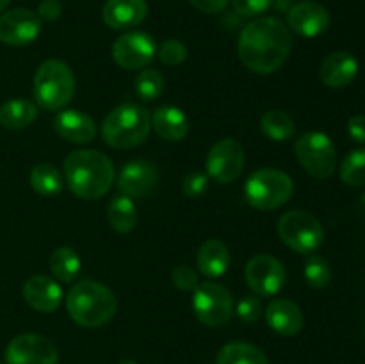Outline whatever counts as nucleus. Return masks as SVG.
I'll return each mask as SVG.
<instances>
[{"instance_id": "41", "label": "nucleus", "mask_w": 365, "mask_h": 364, "mask_svg": "<svg viewBox=\"0 0 365 364\" xmlns=\"http://www.w3.org/2000/svg\"><path fill=\"white\" fill-rule=\"evenodd\" d=\"M9 2H11V0H0V13H2V11L6 9L7 6H9Z\"/></svg>"}, {"instance_id": "19", "label": "nucleus", "mask_w": 365, "mask_h": 364, "mask_svg": "<svg viewBox=\"0 0 365 364\" xmlns=\"http://www.w3.org/2000/svg\"><path fill=\"white\" fill-rule=\"evenodd\" d=\"M103 21L110 29L125 31L141 24L148 14L146 0H107L103 6Z\"/></svg>"}, {"instance_id": "32", "label": "nucleus", "mask_w": 365, "mask_h": 364, "mask_svg": "<svg viewBox=\"0 0 365 364\" xmlns=\"http://www.w3.org/2000/svg\"><path fill=\"white\" fill-rule=\"evenodd\" d=\"M305 278L312 288H327L331 280V268L328 261L321 256H310L305 263Z\"/></svg>"}, {"instance_id": "9", "label": "nucleus", "mask_w": 365, "mask_h": 364, "mask_svg": "<svg viewBox=\"0 0 365 364\" xmlns=\"http://www.w3.org/2000/svg\"><path fill=\"white\" fill-rule=\"evenodd\" d=\"M294 150L302 166L312 177L328 178L334 175L335 168H337V152L327 134L317 131L305 132L296 141Z\"/></svg>"}, {"instance_id": "5", "label": "nucleus", "mask_w": 365, "mask_h": 364, "mask_svg": "<svg viewBox=\"0 0 365 364\" xmlns=\"http://www.w3.org/2000/svg\"><path fill=\"white\" fill-rule=\"evenodd\" d=\"M75 75L61 59H46L34 75L36 102L46 111H59L73 98Z\"/></svg>"}, {"instance_id": "22", "label": "nucleus", "mask_w": 365, "mask_h": 364, "mask_svg": "<svg viewBox=\"0 0 365 364\" xmlns=\"http://www.w3.org/2000/svg\"><path fill=\"white\" fill-rule=\"evenodd\" d=\"M152 127L166 141H182L189 132V120L178 107L163 106L153 111Z\"/></svg>"}, {"instance_id": "14", "label": "nucleus", "mask_w": 365, "mask_h": 364, "mask_svg": "<svg viewBox=\"0 0 365 364\" xmlns=\"http://www.w3.org/2000/svg\"><path fill=\"white\" fill-rule=\"evenodd\" d=\"M41 32V20L31 9H11L0 16V41L11 46H24Z\"/></svg>"}, {"instance_id": "34", "label": "nucleus", "mask_w": 365, "mask_h": 364, "mask_svg": "<svg viewBox=\"0 0 365 364\" xmlns=\"http://www.w3.org/2000/svg\"><path fill=\"white\" fill-rule=\"evenodd\" d=\"M159 57L164 64H170V66H178L185 61L187 57V49H185L184 43H180L178 39H168L160 45L159 49Z\"/></svg>"}, {"instance_id": "29", "label": "nucleus", "mask_w": 365, "mask_h": 364, "mask_svg": "<svg viewBox=\"0 0 365 364\" xmlns=\"http://www.w3.org/2000/svg\"><path fill=\"white\" fill-rule=\"evenodd\" d=\"M260 128L273 141H287L296 134V123L284 111H267L260 118Z\"/></svg>"}, {"instance_id": "27", "label": "nucleus", "mask_w": 365, "mask_h": 364, "mask_svg": "<svg viewBox=\"0 0 365 364\" xmlns=\"http://www.w3.org/2000/svg\"><path fill=\"white\" fill-rule=\"evenodd\" d=\"M31 186L38 195L56 196L63 191L64 178L53 164L39 163L31 171Z\"/></svg>"}, {"instance_id": "39", "label": "nucleus", "mask_w": 365, "mask_h": 364, "mask_svg": "<svg viewBox=\"0 0 365 364\" xmlns=\"http://www.w3.org/2000/svg\"><path fill=\"white\" fill-rule=\"evenodd\" d=\"M348 134L351 136L353 141L356 143H365V116L359 114V116H353L348 121Z\"/></svg>"}, {"instance_id": "38", "label": "nucleus", "mask_w": 365, "mask_h": 364, "mask_svg": "<svg viewBox=\"0 0 365 364\" xmlns=\"http://www.w3.org/2000/svg\"><path fill=\"white\" fill-rule=\"evenodd\" d=\"M63 13V4L61 0H41L38 7L39 20L45 21H56Z\"/></svg>"}, {"instance_id": "17", "label": "nucleus", "mask_w": 365, "mask_h": 364, "mask_svg": "<svg viewBox=\"0 0 365 364\" xmlns=\"http://www.w3.org/2000/svg\"><path fill=\"white\" fill-rule=\"evenodd\" d=\"M24 298L39 313H53L63 302V289L53 278L34 275L24 284Z\"/></svg>"}, {"instance_id": "1", "label": "nucleus", "mask_w": 365, "mask_h": 364, "mask_svg": "<svg viewBox=\"0 0 365 364\" xmlns=\"http://www.w3.org/2000/svg\"><path fill=\"white\" fill-rule=\"evenodd\" d=\"M292 49V34L287 25L273 16L255 18L239 36V57L255 74H273L284 66Z\"/></svg>"}, {"instance_id": "20", "label": "nucleus", "mask_w": 365, "mask_h": 364, "mask_svg": "<svg viewBox=\"0 0 365 364\" xmlns=\"http://www.w3.org/2000/svg\"><path fill=\"white\" fill-rule=\"evenodd\" d=\"M356 74H359V61L344 50L330 54L323 61L319 70L321 81L328 88H346L355 81Z\"/></svg>"}, {"instance_id": "36", "label": "nucleus", "mask_w": 365, "mask_h": 364, "mask_svg": "<svg viewBox=\"0 0 365 364\" xmlns=\"http://www.w3.org/2000/svg\"><path fill=\"white\" fill-rule=\"evenodd\" d=\"M171 280L182 291H195L196 285L200 284L196 271L191 266H187V264H180V266L173 268V271H171Z\"/></svg>"}, {"instance_id": "4", "label": "nucleus", "mask_w": 365, "mask_h": 364, "mask_svg": "<svg viewBox=\"0 0 365 364\" xmlns=\"http://www.w3.org/2000/svg\"><path fill=\"white\" fill-rule=\"evenodd\" d=\"M152 131L148 111L134 103H123L110 111L102 123V138L113 148L127 150L145 143Z\"/></svg>"}, {"instance_id": "12", "label": "nucleus", "mask_w": 365, "mask_h": 364, "mask_svg": "<svg viewBox=\"0 0 365 364\" xmlns=\"http://www.w3.org/2000/svg\"><path fill=\"white\" fill-rule=\"evenodd\" d=\"M245 277L252 291L259 296H274L285 284L284 264L267 253H260L248 261Z\"/></svg>"}, {"instance_id": "31", "label": "nucleus", "mask_w": 365, "mask_h": 364, "mask_svg": "<svg viewBox=\"0 0 365 364\" xmlns=\"http://www.w3.org/2000/svg\"><path fill=\"white\" fill-rule=\"evenodd\" d=\"M164 91V77L159 70L146 68L135 79V93L143 100H155Z\"/></svg>"}, {"instance_id": "6", "label": "nucleus", "mask_w": 365, "mask_h": 364, "mask_svg": "<svg viewBox=\"0 0 365 364\" xmlns=\"http://www.w3.org/2000/svg\"><path fill=\"white\" fill-rule=\"evenodd\" d=\"M294 191L292 178L285 171L262 168L253 171L245 184V198L253 209L273 211L289 202Z\"/></svg>"}, {"instance_id": "30", "label": "nucleus", "mask_w": 365, "mask_h": 364, "mask_svg": "<svg viewBox=\"0 0 365 364\" xmlns=\"http://www.w3.org/2000/svg\"><path fill=\"white\" fill-rule=\"evenodd\" d=\"M341 178L348 186L365 184V148L351 150L341 163Z\"/></svg>"}, {"instance_id": "11", "label": "nucleus", "mask_w": 365, "mask_h": 364, "mask_svg": "<svg viewBox=\"0 0 365 364\" xmlns=\"http://www.w3.org/2000/svg\"><path fill=\"white\" fill-rule=\"evenodd\" d=\"M157 43L148 32L130 31L114 41L113 57L125 70H139L155 59Z\"/></svg>"}, {"instance_id": "21", "label": "nucleus", "mask_w": 365, "mask_h": 364, "mask_svg": "<svg viewBox=\"0 0 365 364\" xmlns=\"http://www.w3.org/2000/svg\"><path fill=\"white\" fill-rule=\"evenodd\" d=\"M267 325L280 335H294L303 328V313L294 302L277 298L267 305Z\"/></svg>"}, {"instance_id": "15", "label": "nucleus", "mask_w": 365, "mask_h": 364, "mask_svg": "<svg viewBox=\"0 0 365 364\" xmlns=\"http://www.w3.org/2000/svg\"><path fill=\"white\" fill-rule=\"evenodd\" d=\"M159 182L155 164L146 159H134L121 168L118 188L130 198H146Z\"/></svg>"}, {"instance_id": "24", "label": "nucleus", "mask_w": 365, "mask_h": 364, "mask_svg": "<svg viewBox=\"0 0 365 364\" xmlns=\"http://www.w3.org/2000/svg\"><path fill=\"white\" fill-rule=\"evenodd\" d=\"M38 116V106L31 100L13 98L0 106V125L11 131L25 128Z\"/></svg>"}, {"instance_id": "3", "label": "nucleus", "mask_w": 365, "mask_h": 364, "mask_svg": "<svg viewBox=\"0 0 365 364\" xmlns=\"http://www.w3.org/2000/svg\"><path fill=\"white\" fill-rule=\"evenodd\" d=\"M66 309L77 325L96 328L106 325L116 314L118 300L102 282L82 280L68 293Z\"/></svg>"}, {"instance_id": "10", "label": "nucleus", "mask_w": 365, "mask_h": 364, "mask_svg": "<svg viewBox=\"0 0 365 364\" xmlns=\"http://www.w3.org/2000/svg\"><path fill=\"white\" fill-rule=\"evenodd\" d=\"M205 168L210 178L220 184H230L242 173L245 150L235 139H221L207 153Z\"/></svg>"}, {"instance_id": "8", "label": "nucleus", "mask_w": 365, "mask_h": 364, "mask_svg": "<svg viewBox=\"0 0 365 364\" xmlns=\"http://www.w3.org/2000/svg\"><path fill=\"white\" fill-rule=\"evenodd\" d=\"M192 310L207 327H223L234 314V298L225 285L202 282L192 291Z\"/></svg>"}, {"instance_id": "13", "label": "nucleus", "mask_w": 365, "mask_h": 364, "mask_svg": "<svg viewBox=\"0 0 365 364\" xmlns=\"http://www.w3.org/2000/svg\"><path fill=\"white\" fill-rule=\"evenodd\" d=\"M57 348L39 334H20L6 350L7 364H57Z\"/></svg>"}, {"instance_id": "7", "label": "nucleus", "mask_w": 365, "mask_h": 364, "mask_svg": "<svg viewBox=\"0 0 365 364\" xmlns=\"http://www.w3.org/2000/svg\"><path fill=\"white\" fill-rule=\"evenodd\" d=\"M278 236L298 253H314L324 241L323 225L305 211H289L278 221Z\"/></svg>"}, {"instance_id": "26", "label": "nucleus", "mask_w": 365, "mask_h": 364, "mask_svg": "<svg viewBox=\"0 0 365 364\" xmlns=\"http://www.w3.org/2000/svg\"><path fill=\"white\" fill-rule=\"evenodd\" d=\"M216 364H269L267 355L250 343H228L217 353Z\"/></svg>"}, {"instance_id": "23", "label": "nucleus", "mask_w": 365, "mask_h": 364, "mask_svg": "<svg viewBox=\"0 0 365 364\" xmlns=\"http://www.w3.org/2000/svg\"><path fill=\"white\" fill-rule=\"evenodd\" d=\"M196 264L205 277H221L230 264V253H228L227 245L220 239L205 241L200 246Z\"/></svg>"}, {"instance_id": "25", "label": "nucleus", "mask_w": 365, "mask_h": 364, "mask_svg": "<svg viewBox=\"0 0 365 364\" xmlns=\"http://www.w3.org/2000/svg\"><path fill=\"white\" fill-rule=\"evenodd\" d=\"M107 218H109L110 227L120 234L134 231L138 225V209H135L134 200L127 195L114 196L107 207Z\"/></svg>"}, {"instance_id": "37", "label": "nucleus", "mask_w": 365, "mask_h": 364, "mask_svg": "<svg viewBox=\"0 0 365 364\" xmlns=\"http://www.w3.org/2000/svg\"><path fill=\"white\" fill-rule=\"evenodd\" d=\"M232 4H234V9L237 11L241 16L252 18L266 13V11L273 6L274 0H232Z\"/></svg>"}, {"instance_id": "40", "label": "nucleus", "mask_w": 365, "mask_h": 364, "mask_svg": "<svg viewBox=\"0 0 365 364\" xmlns=\"http://www.w3.org/2000/svg\"><path fill=\"white\" fill-rule=\"evenodd\" d=\"M191 4L202 13L216 14L227 7L228 0H191Z\"/></svg>"}, {"instance_id": "16", "label": "nucleus", "mask_w": 365, "mask_h": 364, "mask_svg": "<svg viewBox=\"0 0 365 364\" xmlns=\"http://www.w3.org/2000/svg\"><path fill=\"white\" fill-rule=\"evenodd\" d=\"M287 20L289 27L296 34L305 36V38H316V36L323 34L330 25V13L319 2L305 0V2H298L291 7Z\"/></svg>"}, {"instance_id": "28", "label": "nucleus", "mask_w": 365, "mask_h": 364, "mask_svg": "<svg viewBox=\"0 0 365 364\" xmlns=\"http://www.w3.org/2000/svg\"><path fill=\"white\" fill-rule=\"evenodd\" d=\"M81 257L70 246H61V248L53 250L50 256V270H52L53 277L61 282L75 280L81 271Z\"/></svg>"}, {"instance_id": "42", "label": "nucleus", "mask_w": 365, "mask_h": 364, "mask_svg": "<svg viewBox=\"0 0 365 364\" xmlns=\"http://www.w3.org/2000/svg\"><path fill=\"white\" fill-rule=\"evenodd\" d=\"M118 364H138V363H135V360H132V359H125V360H120Z\"/></svg>"}, {"instance_id": "2", "label": "nucleus", "mask_w": 365, "mask_h": 364, "mask_svg": "<svg viewBox=\"0 0 365 364\" xmlns=\"http://www.w3.org/2000/svg\"><path fill=\"white\" fill-rule=\"evenodd\" d=\"M64 178L78 198H100L113 186V161L96 150H75L64 159Z\"/></svg>"}, {"instance_id": "35", "label": "nucleus", "mask_w": 365, "mask_h": 364, "mask_svg": "<svg viewBox=\"0 0 365 364\" xmlns=\"http://www.w3.org/2000/svg\"><path fill=\"white\" fill-rule=\"evenodd\" d=\"M207 188H209V177L202 171H191L182 182V191L189 198H200L205 195Z\"/></svg>"}, {"instance_id": "18", "label": "nucleus", "mask_w": 365, "mask_h": 364, "mask_svg": "<svg viewBox=\"0 0 365 364\" xmlns=\"http://www.w3.org/2000/svg\"><path fill=\"white\" fill-rule=\"evenodd\" d=\"M53 128L63 139L70 143L84 145L95 139L96 123L89 114L81 113L77 109L59 111L53 118Z\"/></svg>"}, {"instance_id": "43", "label": "nucleus", "mask_w": 365, "mask_h": 364, "mask_svg": "<svg viewBox=\"0 0 365 364\" xmlns=\"http://www.w3.org/2000/svg\"><path fill=\"white\" fill-rule=\"evenodd\" d=\"M0 364H2V363H0Z\"/></svg>"}, {"instance_id": "33", "label": "nucleus", "mask_w": 365, "mask_h": 364, "mask_svg": "<svg viewBox=\"0 0 365 364\" xmlns=\"http://www.w3.org/2000/svg\"><path fill=\"white\" fill-rule=\"evenodd\" d=\"M234 310L245 323H255V321H259V318L262 316L264 307L259 296L246 295L239 300L237 307H235Z\"/></svg>"}]
</instances>
